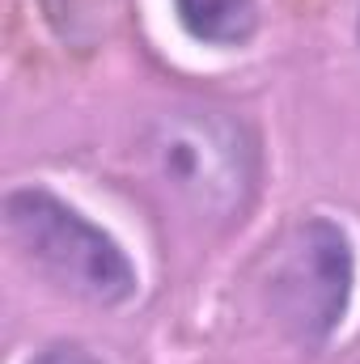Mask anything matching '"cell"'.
<instances>
[{
  "label": "cell",
  "mask_w": 360,
  "mask_h": 364,
  "mask_svg": "<svg viewBox=\"0 0 360 364\" xmlns=\"http://www.w3.org/2000/svg\"><path fill=\"white\" fill-rule=\"evenodd\" d=\"M149 178L157 191L195 220L225 225L246 212L259 153L250 132L212 106H174L162 110L140 140Z\"/></svg>",
  "instance_id": "obj_1"
},
{
  "label": "cell",
  "mask_w": 360,
  "mask_h": 364,
  "mask_svg": "<svg viewBox=\"0 0 360 364\" xmlns=\"http://www.w3.org/2000/svg\"><path fill=\"white\" fill-rule=\"evenodd\" d=\"M4 233L34 272L77 301L119 305L136 292V267L119 242L51 191H13L4 199Z\"/></svg>",
  "instance_id": "obj_2"
},
{
  "label": "cell",
  "mask_w": 360,
  "mask_h": 364,
  "mask_svg": "<svg viewBox=\"0 0 360 364\" xmlns=\"http://www.w3.org/2000/svg\"><path fill=\"white\" fill-rule=\"evenodd\" d=\"M352 242L327 216L297 220L268 255L263 296L275 326L292 343H327L352 301Z\"/></svg>",
  "instance_id": "obj_3"
},
{
  "label": "cell",
  "mask_w": 360,
  "mask_h": 364,
  "mask_svg": "<svg viewBox=\"0 0 360 364\" xmlns=\"http://www.w3.org/2000/svg\"><path fill=\"white\" fill-rule=\"evenodd\" d=\"M191 38L212 47H238L259 26V0H174Z\"/></svg>",
  "instance_id": "obj_4"
},
{
  "label": "cell",
  "mask_w": 360,
  "mask_h": 364,
  "mask_svg": "<svg viewBox=\"0 0 360 364\" xmlns=\"http://www.w3.org/2000/svg\"><path fill=\"white\" fill-rule=\"evenodd\" d=\"M34 364H97V356H90V352L77 348V343H55V348H47Z\"/></svg>",
  "instance_id": "obj_5"
}]
</instances>
